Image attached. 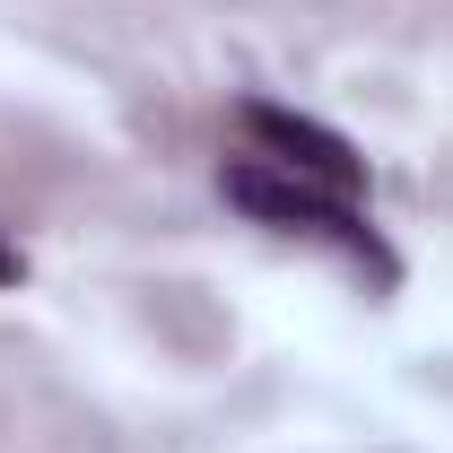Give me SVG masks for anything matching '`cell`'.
I'll list each match as a JSON object with an SVG mask.
<instances>
[{"mask_svg":"<svg viewBox=\"0 0 453 453\" xmlns=\"http://www.w3.org/2000/svg\"><path fill=\"white\" fill-rule=\"evenodd\" d=\"M18 280H27V253H18V244L0 235V288H18Z\"/></svg>","mask_w":453,"mask_h":453,"instance_id":"2","label":"cell"},{"mask_svg":"<svg viewBox=\"0 0 453 453\" xmlns=\"http://www.w3.org/2000/svg\"><path fill=\"white\" fill-rule=\"evenodd\" d=\"M219 192L271 235H314L340 262L393 280V253L366 219V157L340 140L332 122L288 105H244L235 113V149L219 166Z\"/></svg>","mask_w":453,"mask_h":453,"instance_id":"1","label":"cell"}]
</instances>
